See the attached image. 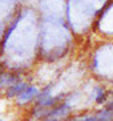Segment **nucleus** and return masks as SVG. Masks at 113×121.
Returning a JSON list of instances; mask_svg holds the SVG:
<instances>
[{"label": "nucleus", "mask_w": 113, "mask_h": 121, "mask_svg": "<svg viewBox=\"0 0 113 121\" xmlns=\"http://www.w3.org/2000/svg\"><path fill=\"white\" fill-rule=\"evenodd\" d=\"M37 93H39V89L37 86L35 85H28L27 88L23 91L17 96V101L19 103H28L29 100H32L33 97L37 96Z\"/></svg>", "instance_id": "1"}, {"label": "nucleus", "mask_w": 113, "mask_h": 121, "mask_svg": "<svg viewBox=\"0 0 113 121\" xmlns=\"http://www.w3.org/2000/svg\"><path fill=\"white\" fill-rule=\"evenodd\" d=\"M25 82H16L13 85H11L9 88H7V97H17L25 88H27Z\"/></svg>", "instance_id": "2"}, {"label": "nucleus", "mask_w": 113, "mask_h": 121, "mask_svg": "<svg viewBox=\"0 0 113 121\" xmlns=\"http://www.w3.org/2000/svg\"><path fill=\"white\" fill-rule=\"evenodd\" d=\"M17 80H19L17 76L8 75V73H3V75H0V86H7V88H9L11 85L16 84Z\"/></svg>", "instance_id": "3"}, {"label": "nucleus", "mask_w": 113, "mask_h": 121, "mask_svg": "<svg viewBox=\"0 0 113 121\" xmlns=\"http://www.w3.org/2000/svg\"><path fill=\"white\" fill-rule=\"evenodd\" d=\"M78 121H96V118H95V117H85V118H83V120H78Z\"/></svg>", "instance_id": "4"}, {"label": "nucleus", "mask_w": 113, "mask_h": 121, "mask_svg": "<svg viewBox=\"0 0 113 121\" xmlns=\"http://www.w3.org/2000/svg\"><path fill=\"white\" fill-rule=\"evenodd\" d=\"M47 121H59V120H56V118H52V117H51V118H48Z\"/></svg>", "instance_id": "5"}, {"label": "nucleus", "mask_w": 113, "mask_h": 121, "mask_svg": "<svg viewBox=\"0 0 113 121\" xmlns=\"http://www.w3.org/2000/svg\"><path fill=\"white\" fill-rule=\"evenodd\" d=\"M110 108H112V109H113V104H112V105H110Z\"/></svg>", "instance_id": "6"}, {"label": "nucleus", "mask_w": 113, "mask_h": 121, "mask_svg": "<svg viewBox=\"0 0 113 121\" xmlns=\"http://www.w3.org/2000/svg\"><path fill=\"white\" fill-rule=\"evenodd\" d=\"M0 121H3V120H0Z\"/></svg>", "instance_id": "7"}]
</instances>
